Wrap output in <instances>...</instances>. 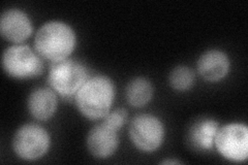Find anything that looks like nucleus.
Masks as SVG:
<instances>
[{"mask_svg": "<svg viewBox=\"0 0 248 165\" xmlns=\"http://www.w3.org/2000/svg\"><path fill=\"white\" fill-rule=\"evenodd\" d=\"M115 96L111 78L97 75L88 78L75 95L79 112L89 120H99L110 113Z\"/></svg>", "mask_w": 248, "mask_h": 165, "instance_id": "obj_1", "label": "nucleus"}, {"mask_svg": "<svg viewBox=\"0 0 248 165\" xmlns=\"http://www.w3.org/2000/svg\"><path fill=\"white\" fill-rule=\"evenodd\" d=\"M77 37L66 23L51 21L44 24L35 34L34 46L41 57L58 62L67 59L75 50Z\"/></svg>", "mask_w": 248, "mask_h": 165, "instance_id": "obj_2", "label": "nucleus"}, {"mask_svg": "<svg viewBox=\"0 0 248 165\" xmlns=\"http://www.w3.org/2000/svg\"><path fill=\"white\" fill-rule=\"evenodd\" d=\"M87 69L75 60L65 59L52 62L48 75V83L52 90L63 97H75L77 92L88 80Z\"/></svg>", "mask_w": 248, "mask_h": 165, "instance_id": "obj_3", "label": "nucleus"}, {"mask_svg": "<svg viewBox=\"0 0 248 165\" xmlns=\"http://www.w3.org/2000/svg\"><path fill=\"white\" fill-rule=\"evenodd\" d=\"M2 67L7 75L18 80L41 75L44 63L41 56L28 45H16L7 48L2 55Z\"/></svg>", "mask_w": 248, "mask_h": 165, "instance_id": "obj_4", "label": "nucleus"}, {"mask_svg": "<svg viewBox=\"0 0 248 165\" xmlns=\"http://www.w3.org/2000/svg\"><path fill=\"white\" fill-rule=\"evenodd\" d=\"M50 143V135L45 128L36 124H26L16 131L13 149L21 159L34 161L48 152Z\"/></svg>", "mask_w": 248, "mask_h": 165, "instance_id": "obj_5", "label": "nucleus"}, {"mask_svg": "<svg viewBox=\"0 0 248 165\" xmlns=\"http://www.w3.org/2000/svg\"><path fill=\"white\" fill-rule=\"evenodd\" d=\"M214 146L219 154L232 162L246 161L248 156V129L244 124L231 123L217 130Z\"/></svg>", "mask_w": 248, "mask_h": 165, "instance_id": "obj_6", "label": "nucleus"}, {"mask_svg": "<svg viewBox=\"0 0 248 165\" xmlns=\"http://www.w3.org/2000/svg\"><path fill=\"white\" fill-rule=\"evenodd\" d=\"M129 136L139 150L147 153L154 152L158 150L164 141V124L153 115H138L130 122Z\"/></svg>", "mask_w": 248, "mask_h": 165, "instance_id": "obj_7", "label": "nucleus"}, {"mask_svg": "<svg viewBox=\"0 0 248 165\" xmlns=\"http://www.w3.org/2000/svg\"><path fill=\"white\" fill-rule=\"evenodd\" d=\"M86 144L89 153L93 157L97 159H107L118 149V131L108 126L103 122L91 128L88 133Z\"/></svg>", "mask_w": 248, "mask_h": 165, "instance_id": "obj_8", "label": "nucleus"}, {"mask_svg": "<svg viewBox=\"0 0 248 165\" xmlns=\"http://www.w3.org/2000/svg\"><path fill=\"white\" fill-rule=\"evenodd\" d=\"M0 33L6 41L19 44L26 41L32 33V24L26 13L11 9L1 15Z\"/></svg>", "mask_w": 248, "mask_h": 165, "instance_id": "obj_9", "label": "nucleus"}, {"mask_svg": "<svg viewBox=\"0 0 248 165\" xmlns=\"http://www.w3.org/2000/svg\"><path fill=\"white\" fill-rule=\"evenodd\" d=\"M198 72L207 82H218L227 76L230 70V59L219 50H209L198 60Z\"/></svg>", "mask_w": 248, "mask_h": 165, "instance_id": "obj_10", "label": "nucleus"}, {"mask_svg": "<svg viewBox=\"0 0 248 165\" xmlns=\"http://www.w3.org/2000/svg\"><path fill=\"white\" fill-rule=\"evenodd\" d=\"M57 96L52 89L37 88L28 97V111L36 120L46 121L51 119L57 109Z\"/></svg>", "mask_w": 248, "mask_h": 165, "instance_id": "obj_11", "label": "nucleus"}, {"mask_svg": "<svg viewBox=\"0 0 248 165\" xmlns=\"http://www.w3.org/2000/svg\"><path fill=\"white\" fill-rule=\"evenodd\" d=\"M219 129V124L214 120H202L190 129L189 138L191 144L200 150L209 151L214 147V139Z\"/></svg>", "mask_w": 248, "mask_h": 165, "instance_id": "obj_12", "label": "nucleus"}, {"mask_svg": "<svg viewBox=\"0 0 248 165\" xmlns=\"http://www.w3.org/2000/svg\"><path fill=\"white\" fill-rule=\"evenodd\" d=\"M125 96L127 102L134 107H142L148 105L153 96V86L144 77H137L130 81L126 87Z\"/></svg>", "mask_w": 248, "mask_h": 165, "instance_id": "obj_13", "label": "nucleus"}, {"mask_svg": "<svg viewBox=\"0 0 248 165\" xmlns=\"http://www.w3.org/2000/svg\"><path fill=\"white\" fill-rule=\"evenodd\" d=\"M196 81V75L193 70L187 66H176L169 76L170 87L177 91L189 90Z\"/></svg>", "mask_w": 248, "mask_h": 165, "instance_id": "obj_14", "label": "nucleus"}, {"mask_svg": "<svg viewBox=\"0 0 248 165\" xmlns=\"http://www.w3.org/2000/svg\"><path fill=\"white\" fill-rule=\"evenodd\" d=\"M127 120V112L124 108H117L104 118V123L115 130H119Z\"/></svg>", "mask_w": 248, "mask_h": 165, "instance_id": "obj_15", "label": "nucleus"}, {"mask_svg": "<svg viewBox=\"0 0 248 165\" xmlns=\"http://www.w3.org/2000/svg\"><path fill=\"white\" fill-rule=\"evenodd\" d=\"M162 163H164V164H179L180 162H178V161H173V160H170V161H164V162H162Z\"/></svg>", "mask_w": 248, "mask_h": 165, "instance_id": "obj_16", "label": "nucleus"}]
</instances>
